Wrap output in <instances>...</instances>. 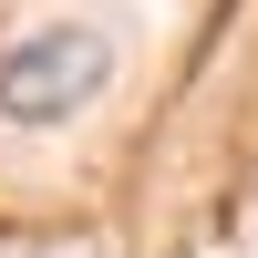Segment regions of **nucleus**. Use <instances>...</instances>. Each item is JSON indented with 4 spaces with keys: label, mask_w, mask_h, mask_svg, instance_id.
Listing matches in <instances>:
<instances>
[{
    "label": "nucleus",
    "mask_w": 258,
    "mask_h": 258,
    "mask_svg": "<svg viewBox=\"0 0 258 258\" xmlns=\"http://www.w3.org/2000/svg\"><path fill=\"white\" fill-rule=\"evenodd\" d=\"M103 83H114V41H103L93 21H41V31H21L11 52H0V124L52 135V124L93 114Z\"/></svg>",
    "instance_id": "1"
}]
</instances>
